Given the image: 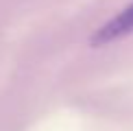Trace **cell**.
<instances>
[{
  "label": "cell",
  "instance_id": "6da1fadb",
  "mask_svg": "<svg viewBox=\"0 0 133 131\" xmlns=\"http://www.w3.org/2000/svg\"><path fill=\"white\" fill-rule=\"evenodd\" d=\"M133 33V2H129L127 7H122L114 18H109L107 22H103L96 31L92 33L90 44L92 46H107L114 44L122 37H129Z\"/></svg>",
  "mask_w": 133,
  "mask_h": 131
}]
</instances>
